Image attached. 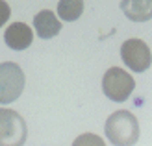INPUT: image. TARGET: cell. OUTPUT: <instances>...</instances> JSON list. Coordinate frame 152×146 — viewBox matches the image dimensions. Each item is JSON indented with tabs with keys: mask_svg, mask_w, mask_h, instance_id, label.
<instances>
[{
	"mask_svg": "<svg viewBox=\"0 0 152 146\" xmlns=\"http://www.w3.org/2000/svg\"><path fill=\"white\" fill-rule=\"evenodd\" d=\"M28 139V126L17 111L0 107V146H22Z\"/></svg>",
	"mask_w": 152,
	"mask_h": 146,
	"instance_id": "obj_2",
	"label": "cell"
},
{
	"mask_svg": "<svg viewBox=\"0 0 152 146\" xmlns=\"http://www.w3.org/2000/svg\"><path fill=\"white\" fill-rule=\"evenodd\" d=\"M34 39V32L24 22H13L7 26L4 33V41L11 50H26Z\"/></svg>",
	"mask_w": 152,
	"mask_h": 146,
	"instance_id": "obj_6",
	"label": "cell"
},
{
	"mask_svg": "<svg viewBox=\"0 0 152 146\" xmlns=\"http://www.w3.org/2000/svg\"><path fill=\"white\" fill-rule=\"evenodd\" d=\"M10 15H11V9H10V6H7V2L6 0H0V28L7 22Z\"/></svg>",
	"mask_w": 152,
	"mask_h": 146,
	"instance_id": "obj_11",
	"label": "cell"
},
{
	"mask_svg": "<svg viewBox=\"0 0 152 146\" xmlns=\"http://www.w3.org/2000/svg\"><path fill=\"white\" fill-rule=\"evenodd\" d=\"M121 9L134 22H147L152 19V0H123Z\"/></svg>",
	"mask_w": 152,
	"mask_h": 146,
	"instance_id": "obj_8",
	"label": "cell"
},
{
	"mask_svg": "<svg viewBox=\"0 0 152 146\" xmlns=\"http://www.w3.org/2000/svg\"><path fill=\"white\" fill-rule=\"evenodd\" d=\"M121 57L124 65L134 72H145L152 63V54L145 41L141 39H128L121 46Z\"/></svg>",
	"mask_w": 152,
	"mask_h": 146,
	"instance_id": "obj_5",
	"label": "cell"
},
{
	"mask_svg": "<svg viewBox=\"0 0 152 146\" xmlns=\"http://www.w3.org/2000/svg\"><path fill=\"white\" fill-rule=\"evenodd\" d=\"M24 72L17 63H0V104L15 102L24 89Z\"/></svg>",
	"mask_w": 152,
	"mask_h": 146,
	"instance_id": "obj_4",
	"label": "cell"
},
{
	"mask_svg": "<svg viewBox=\"0 0 152 146\" xmlns=\"http://www.w3.org/2000/svg\"><path fill=\"white\" fill-rule=\"evenodd\" d=\"M83 13V0H59L58 2V15L61 20L74 22Z\"/></svg>",
	"mask_w": 152,
	"mask_h": 146,
	"instance_id": "obj_9",
	"label": "cell"
},
{
	"mask_svg": "<svg viewBox=\"0 0 152 146\" xmlns=\"http://www.w3.org/2000/svg\"><path fill=\"white\" fill-rule=\"evenodd\" d=\"M34 28L41 39H52L59 33L61 22L50 9H43L34 17Z\"/></svg>",
	"mask_w": 152,
	"mask_h": 146,
	"instance_id": "obj_7",
	"label": "cell"
},
{
	"mask_svg": "<svg viewBox=\"0 0 152 146\" xmlns=\"http://www.w3.org/2000/svg\"><path fill=\"white\" fill-rule=\"evenodd\" d=\"M72 146H106V144L102 137H98L95 133H82L74 139Z\"/></svg>",
	"mask_w": 152,
	"mask_h": 146,
	"instance_id": "obj_10",
	"label": "cell"
},
{
	"mask_svg": "<svg viewBox=\"0 0 152 146\" xmlns=\"http://www.w3.org/2000/svg\"><path fill=\"white\" fill-rule=\"evenodd\" d=\"M106 137L113 146H134L139 141V122L135 115L121 109L106 120Z\"/></svg>",
	"mask_w": 152,
	"mask_h": 146,
	"instance_id": "obj_1",
	"label": "cell"
},
{
	"mask_svg": "<svg viewBox=\"0 0 152 146\" xmlns=\"http://www.w3.org/2000/svg\"><path fill=\"white\" fill-rule=\"evenodd\" d=\"M135 89V81L132 74L119 67H111L106 70L102 78V91L111 102H126Z\"/></svg>",
	"mask_w": 152,
	"mask_h": 146,
	"instance_id": "obj_3",
	"label": "cell"
}]
</instances>
